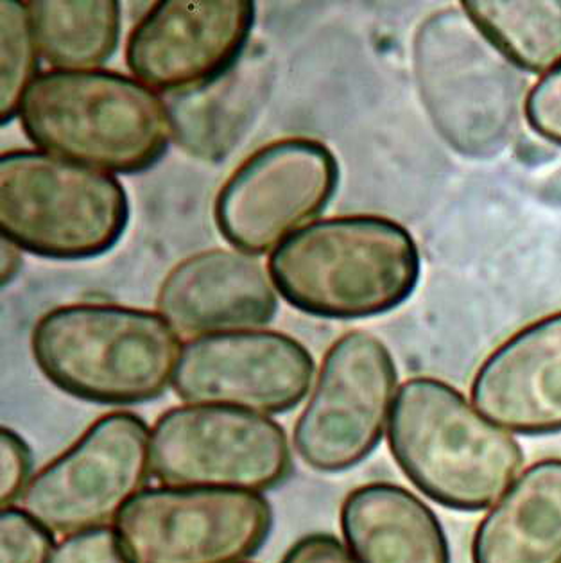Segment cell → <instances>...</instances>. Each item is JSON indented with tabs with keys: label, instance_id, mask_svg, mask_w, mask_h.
<instances>
[{
	"label": "cell",
	"instance_id": "1",
	"mask_svg": "<svg viewBox=\"0 0 561 563\" xmlns=\"http://www.w3.org/2000/svg\"><path fill=\"white\" fill-rule=\"evenodd\" d=\"M270 278L298 311L364 320L400 307L420 280L409 230L381 216H341L305 224L270 257Z\"/></svg>",
	"mask_w": 561,
	"mask_h": 563
},
{
	"label": "cell",
	"instance_id": "2",
	"mask_svg": "<svg viewBox=\"0 0 561 563\" xmlns=\"http://www.w3.org/2000/svg\"><path fill=\"white\" fill-rule=\"evenodd\" d=\"M16 117L40 151L110 175L155 167L175 135L170 110L155 90L102 68L38 74Z\"/></svg>",
	"mask_w": 561,
	"mask_h": 563
},
{
	"label": "cell",
	"instance_id": "3",
	"mask_svg": "<svg viewBox=\"0 0 561 563\" xmlns=\"http://www.w3.org/2000/svg\"><path fill=\"white\" fill-rule=\"evenodd\" d=\"M387 442L407 479L438 505L481 511L517 477L524 451L443 380L402 384L387 423Z\"/></svg>",
	"mask_w": 561,
	"mask_h": 563
},
{
	"label": "cell",
	"instance_id": "4",
	"mask_svg": "<svg viewBox=\"0 0 561 563\" xmlns=\"http://www.w3.org/2000/svg\"><path fill=\"white\" fill-rule=\"evenodd\" d=\"M31 350L48 383L87 402L130 406L165 394L178 365L179 334L161 312L113 303H70L40 318Z\"/></svg>",
	"mask_w": 561,
	"mask_h": 563
},
{
	"label": "cell",
	"instance_id": "5",
	"mask_svg": "<svg viewBox=\"0 0 561 563\" xmlns=\"http://www.w3.org/2000/svg\"><path fill=\"white\" fill-rule=\"evenodd\" d=\"M418 92L436 132L469 158L508 146L528 81L463 10L436 11L413 42Z\"/></svg>",
	"mask_w": 561,
	"mask_h": 563
},
{
	"label": "cell",
	"instance_id": "6",
	"mask_svg": "<svg viewBox=\"0 0 561 563\" xmlns=\"http://www.w3.org/2000/svg\"><path fill=\"white\" fill-rule=\"evenodd\" d=\"M130 223L116 176L40 150L0 156V230L16 249L53 261H87L113 250Z\"/></svg>",
	"mask_w": 561,
	"mask_h": 563
},
{
	"label": "cell",
	"instance_id": "7",
	"mask_svg": "<svg viewBox=\"0 0 561 563\" xmlns=\"http://www.w3.org/2000/svg\"><path fill=\"white\" fill-rule=\"evenodd\" d=\"M272 528V505L258 492L205 486L145 488L116 519L131 563H241Z\"/></svg>",
	"mask_w": 561,
	"mask_h": 563
},
{
	"label": "cell",
	"instance_id": "8",
	"mask_svg": "<svg viewBox=\"0 0 561 563\" xmlns=\"http://www.w3.org/2000/svg\"><path fill=\"white\" fill-rule=\"evenodd\" d=\"M150 460L151 474L165 486L272 490L293 471L280 423L218 404L165 411L151 431Z\"/></svg>",
	"mask_w": 561,
	"mask_h": 563
},
{
	"label": "cell",
	"instance_id": "9",
	"mask_svg": "<svg viewBox=\"0 0 561 563\" xmlns=\"http://www.w3.org/2000/svg\"><path fill=\"white\" fill-rule=\"evenodd\" d=\"M398 372L383 341L353 331L330 346L309 402L295 428L296 451L318 472L349 471L383 440Z\"/></svg>",
	"mask_w": 561,
	"mask_h": 563
},
{
	"label": "cell",
	"instance_id": "10",
	"mask_svg": "<svg viewBox=\"0 0 561 563\" xmlns=\"http://www.w3.org/2000/svg\"><path fill=\"white\" fill-rule=\"evenodd\" d=\"M339 178L338 158L323 142L307 136L270 142L219 189L213 221L238 252L264 255L329 207Z\"/></svg>",
	"mask_w": 561,
	"mask_h": 563
},
{
	"label": "cell",
	"instance_id": "11",
	"mask_svg": "<svg viewBox=\"0 0 561 563\" xmlns=\"http://www.w3.org/2000/svg\"><path fill=\"white\" fill-rule=\"evenodd\" d=\"M150 428L133 413H110L45 465L20 497L53 533L105 528L150 479Z\"/></svg>",
	"mask_w": 561,
	"mask_h": 563
},
{
	"label": "cell",
	"instance_id": "12",
	"mask_svg": "<svg viewBox=\"0 0 561 563\" xmlns=\"http://www.w3.org/2000/svg\"><path fill=\"white\" fill-rule=\"evenodd\" d=\"M255 16L252 0L156 2L128 36V68L173 98L204 92L238 67Z\"/></svg>",
	"mask_w": 561,
	"mask_h": 563
},
{
	"label": "cell",
	"instance_id": "13",
	"mask_svg": "<svg viewBox=\"0 0 561 563\" xmlns=\"http://www.w3.org/2000/svg\"><path fill=\"white\" fill-rule=\"evenodd\" d=\"M315 360L300 341L275 331L198 335L179 352L173 389L189 404L286 413L309 394Z\"/></svg>",
	"mask_w": 561,
	"mask_h": 563
},
{
	"label": "cell",
	"instance_id": "14",
	"mask_svg": "<svg viewBox=\"0 0 561 563\" xmlns=\"http://www.w3.org/2000/svg\"><path fill=\"white\" fill-rule=\"evenodd\" d=\"M156 307L178 334L198 338L267 325L278 300L272 278L253 255L207 250L170 269Z\"/></svg>",
	"mask_w": 561,
	"mask_h": 563
},
{
	"label": "cell",
	"instance_id": "15",
	"mask_svg": "<svg viewBox=\"0 0 561 563\" xmlns=\"http://www.w3.org/2000/svg\"><path fill=\"white\" fill-rule=\"evenodd\" d=\"M472 400L508 431L526 437L561 432V312L498 346L475 374Z\"/></svg>",
	"mask_w": 561,
	"mask_h": 563
},
{
	"label": "cell",
	"instance_id": "16",
	"mask_svg": "<svg viewBox=\"0 0 561 563\" xmlns=\"http://www.w3.org/2000/svg\"><path fill=\"white\" fill-rule=\"evenodd\" d=\"M339 520L359 563H450L440 519L404 486H359L344 499Z\"/></svg>",
	"mask_w": 561,
	"mask_h": 563
},
{
	"label": "cell",
	"instance_id": "17",
	"mask_svg": "<svg viewBox=\"0 0 561 563\" xmlns=\"http://www.w3.org/2000/svg\"><path fill=\"white\" fill-rule=\"evenodd\" d=\"M474 563H561V460L524 471L481 520Z\"/></svg>",
	"mask_w": 561,
	"mask_h": 563
},
{
	"label": "cell",
	"instance_id": "18",
	"mask_svg": "<svg viewBox=\"0 0 561 563\" xmlns=\"http://www.w3.org/2000/svg\"><path fill=\"white\" fill-rule=\"evenodd\" d=\"M25 4L40 56L54 68L92 70L116 54L121 40V4L116 0Z\"/></svg>",
	"mask_w": 561,
	"mask_h": 563
},
{
	"label": "cell",
	"instance_id": "19",
	"mask_svg": "<svg viewBox=\"0 0 561 563\" xmlns=\"http://www.w3.org/2000/svg\"><path fill=\"white\" fill-rule=\"evenodd\" d=\"M255 74H228L204 92L175 99L169 108L175 135L185 150L207 161H221L232 151L258 104Z\"/></svg>",
	"mask_w": 561,
	"mask_h": 563
},
{
	"label": "cell",
	"instance_id": "20",
	"mask_svg": "<svg viewBox=\"0 0 561 563\" xmlns=\"http://www.w3.org/2000/svg\"><path fill=\"white\" fill-rule=\"evenodd\" d=\"M463 11L512 64L531 74L561 64V0L463 2Z\"/></svg>",
	"mask_w": 561,
	"mask_h": 563
},
{
	"label": "cell",
	"instance_id": "21",
	"mask_svg": "<svg viewBox=\"0 0 561 563\" xmlns=\"http://www.w3.org/2000/svg\"><path fill=\"white\" fill-rule=\"evenodd\" d=\"M2 16V124L19 115L20 99L38 76V47L34 42L30 10L24 2H0Z\"/></svg>",
	"mask_w": 561,
	"mask_h": 563
},
{
	"label": "cell",
	"instance_id": "22",
	"mask_svg": "<svg viewBox=\"0 0 561 563\" xmlns=\"http://www.w3.org/2000/svg\"><path fill=\"white\" fill-rule=\"evenodd\" d=\"M2 563H47L54 533L24 508L8 506L0 515Z\"/></svg>",
	"mask_w": 561,
	"mask_h": 563
},
{
	"label": "cell",
	"instance_id": "23",
	"mask_svg": "<svg viewBox=\"0 0 561 563\" xmlns=\"http://www.w3.org/2000/svg\"><path fill=\"white\" fill-rule=\"evenodd\" d=\"M47 563H131L116 530L96 528L68 534Z\"/></svg>",
	"mask_w": 561,
	"mask_h": 563
},
{
	"label": "cell",
	"instance_id": "24",
	"mask_svg": "<svg viewBox=\"0 0 561 563\" xmlns=\"http://www.w3.org/2000/svg\"><path fill=\"white\" fill-rule=\"evenodd\" d=\"M532 132L561 146V64L543 76L526 99Z\"/></svg>",
	"mask_w": 561,
	"mask_h": 563
},
{
	"label": "cell",
	"instance_id": "25",
	"mask_svg": "<svg viewBox=\"0 0 561 563\" xmlns=\"http://www.w3.org/2000/svg\"><path fill=\"white\" fill-rule=\"evenodd\" d=\"M0 451H2V483H0V500L2 508L13 506L30 485L33 472V452L24 438L13 429L2 428L0 434Z\"/></svg>",
	"mask_w": 561,
	"mask_h": 563
},
{
	"label": "cell",
	"instance_id": "26",
	"mask_svg": "<svg viewBox=\"0 0 561 563\" xmlns=\"http://www.w3.org/2000/svg\"><path fill=\"white\" fill-rule=\"evenodd\" d=\"M280 563H359L334 534L310 533L287 549Z\"/></svg>",
	"mask_w": 561,
	"mask_h": 563
},
{
	"label": "cell",
	"instance_id": "27",
	"mask_svg": "<svg viewBox=\"0 0 561 563\" xmlns=\"http://www.w3.org/2000/svg\"><path fill=\"white\" fill-rule=\"evenodd\" d=\"M19 250L15 244L2 239V284L4 286L15 278L16 273L22 267V257H20Z\"/></svg>",
	"mask_w": 561,
	"mask_h": 563
}]
</instances>
